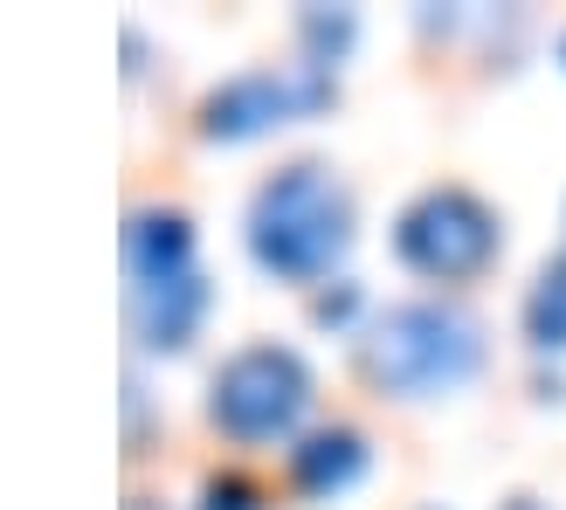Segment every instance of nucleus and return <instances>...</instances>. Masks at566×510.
Here are the masks:
<instances>
[{"label": "nucleus", "instance_id": "nucleus-1", "mask_svg": "<svg viewBox=\"0 0 566 510\" xmlns=\"http://www.w3.org/2000/svg\"><path fill=\"white\" fill-rule=\"evenodd\" d=\"M249 248L256 263L276 269L283 283H318L338 269L353 248V193L332 180V166L297 159L263 180L256 208H249Z\"/></svg>", "mask_w": 566, "mask_h": 510}, {"label": "nucleus", "instance_id": "nucleus-2", "mask_svg": "<svg viewBox=\"0 0 566 510\" xmlns=\"http://www.w3.org/2000/svg\"><path fill=\"white\" fill-rule=\"evenodd\" d=\"M359 359L387 393L436 401V393H457L476 373L484 331H476V318L457 304H394L387 318H374V331L359 338Z\"/></svg>", "mask_w": 566, "mask_h": 510}, {"label": "nucleus", "instance_id": "nucleus-3", "mask_svg": "<svg viewBox=\"0 0 566 510\" xmlns=\"http://www.w3.org/2000/svg\"><path fill=\"white\" fill-rule=\"evenodd\" d=\"M311 407V365L283 346H249L214 373V428L235 442H276L297 428V414Z\"/></svg>", "mask_w": 566, "mask_h": 510}, {"label": "nucleus", "instance_id": "nucleus-4", "mask_svg": "<svg viewBox=\"0 0 566 510\" xmlns=\"http://www.w3.org/2000/svg\"><path fill=\"white\" fill-rule=\"evenodd\" d=\"M394 248L401 263L436 276V283H463L497 255V214L476 201L470 187H429L421 201L401 214L394 229Z\"/></svg>", "mask_w": 566, "mask_h": 510}, {"label": "nucleus", "instance_id": "nucleus-5", "mask_svg": "<svg viewBox=\"0 0 566 510\" xmlns=\"http://www.w3.org/2000/svg\"><path fill=\"white\" fill-rule=\"evenodd\" d=\"M332 97V70L304 63V70H249L235 83H221V91L201 104V131L208 138H256L283 118H304V110H318Z\"/></svg>", "mask_w": 566, "mask_h": 510}, {"label": "nucleus", "instance_id": "nucleus-6", "mask_svg": "<svg viewBox=\"0 0 566 510\" xmlns=\"http://www.w3.org/2000/svg\"><path fill=\"white\" fill-rule=\"evenodd\" d=\"M125 269H132V290H159V283L193 276V229H187V214L138 208L132 229H125Z\"/></svg>", "mask_w": 566, "mask_h": 510}, {"label": "nucleus", "instance_id": "nucleus-7", "mask_svg": "<svg viewBox=\"0 0 566 510\" xmlns=\"http://www.w3.org/2000/svg\"><path fill=\"white\" fill-rule=\"evenodd\" d=\"M208 318V283L201 269L180 276V283H159V290H132V331L146 338L153 352H180Z\"/></svg>", "mask_w": 566, "mask_h": 510}, {"label": "nucleus", "instance_id": "nucleus-8", "mask_svg": "<svg viewBox=\"0 0 566 510\" xmlns=\"http://www.w3.org/2000/svg\"><path fill=\"white\" fill-rule=\"evenodd\" d=\"M366 469V442L353 428H318V435H304L291 448V484L304 497H332V490H346L353 476Z\"/></svg>", "mask_w": 566, "mask_h": 510}, {"label": "nucleus", "instance_id": "nucleus-9", "mask_svg": "<svg viewBox=\"0 0 566 510\" xmlns=\"http://www.w3.org/2000/svg\"><path fill=\"white\" fill-rule=\"evenodd\" d=\"M525 331H532L539 352H566V255H553V263L539 269V283H532Z\"/></svg>", "mask_w": 566, "mask_h": 510}, {"label": "nucleus", "instance_id": "nucleus-10", "mask_svg": "<svg viewBox=\"0 0 566 510\" xmlns=\"http://www.w3.org/2000/svg\"><path fill=\"white\" fill-rule=\"evenodd\" d=\"M304 42L318 49V70H332V55L353 42V14H318V8H311L304 14Z\"/></svg>", "mask_w": 566, "mask_h": 510}, {"label": "nucleus", "instance_id": "nucleus-11", "mask_svg": "<svg viewBox=\"0 0 566 510\" xmlns=\"http://www.w3.org/2000/svg\"><path fill=\"white\" fill-rule=\"evenodd\" d=\"M201 510H256V490H249L242 476H214L201 490Z\"/></svg>", "mask_w": 566, "mask_h": 510}, {"label": "nucleus", "instance_id": "nucleus-12", "mask_svg": "<svg viewBox=\"0 0 566 510\" xmlns=\"http://www.w3.org/2000/svg\"><path fill=\"white\" fill-rule=\"evenodd\" d=\"M353 304H359V290H353V283H346V290H332V297H318V318H325V325H346V318H353Z\"/></svg>", "mask_w": 566, "mask_h": 510}, {"label": "nucleus", "instance_id": "nucleus-13", "mask_svg": "<svg viewBox=\"0 0 566 510\" xmlns=\"http://www.w3.org/2000/svg\"><path fill=\"white\" fill-rule=\"evenodd\" d=\"M504 510H539V503H532V497H518V503H504Z\"/></svg>", "mask_w": 566, "mask_h": 510}, {"label": "nucleus", "instance_id": "nucleus-14", "mask_svg": "<svg viewBox=\"0 0 566 510\" xmlns=\"http://www.w3.org/2000/svg\"><path fill=\"white\" fill-rule=\"evenodd\" d=\"M132 510H159V503H153V497H132Z\"/></svg>", "mask_w": 566, "mask_h": 510}]
</instances>
